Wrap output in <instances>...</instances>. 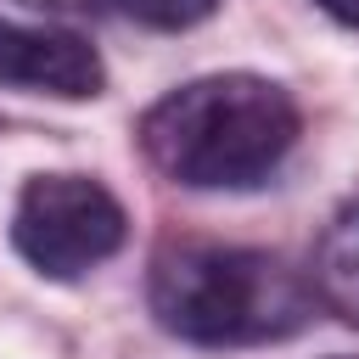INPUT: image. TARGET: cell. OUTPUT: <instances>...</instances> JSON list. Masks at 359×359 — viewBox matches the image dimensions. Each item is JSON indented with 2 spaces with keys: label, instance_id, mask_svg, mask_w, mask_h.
I'll return each instance as SVG.
<instances>
[{
  "label": "cell",
  "instance_id": "6da1fadb",
  "mask_svg": "<svg viewBox=\"0 0 359 359\" xmlns=\"http://www.w3.org/2000/svg\"><path fill=\"white\" fill-rule=\"evenodd\" d=\"M146 303L180 342L252 348L303 331L314 314V286L275 252L180 236L151 252Z\"/></svg>",
  "mask_w": 359,
  "mask_h": 359
},
{
  "label": "cell",
  "instance_id": "7a4b0ae2",
  "mask_svg": "<svg viewBox=\"0 0 359 359\" xmlns=\"http://www.w3.org/2000/svg\"><path fill=\"white\" fill-rule=\"evenodd\" d=\"M297 140V101L258 73H208L140 118L146 157L196 191H241L280 168Z\"/></svg>",
  "mask_w": 359,
  "mask_h": 359
},
{
  "label": "cell",
  "instance_id": "3957f363",
  "mask_svg": "<svg viewBox=\"0 0 359 359\" xmlns=\"http://www.w3.org/2000/svg\"><path fill=\"white\" fill-rule=\"evenodd\" d=\"M129 236L123 202L90 174H34L11 208V247L50 280H79Z\"/></svg>",
  "mask_w": 359,
  "mask_h": 359
},
{
  "label": "cell",
  "instance_id": "277c9868",
  "mask_svg": "<svg viewBox=\"0 0 359 359\" xmlns=\"http://www.w3.org/2000/svg\"><path fill=\"white\" fill-rule=\"evenodd\" d=\"M0 84L56 95V101H90L107 90V67L95 45L67 28H28L0 17Z\"/></svg>",
  "mask_w": 359,
  "mask_h": 359
},
{
  "label": "cell",
  "instance_id": "5b68a950",
  "mask_svg": "<svg viewBox=\"0 0 359 359\" xmlns=\"http://www.w3.org/2000/svg\"><path fill=\"white\" fill-rule=\"evenodd\" d=\"M314 303L337 309L348 325H359V191L337 202L314 241V269H309Z\"/></svg>",
  "mask_w": 359,
  "mask_h": 359
},
{
  "label": "cell",
  "instance_id": "8992f818",
  "mask_svg": "<svg viewBox=\"0 0 359 359\" xmlns=\"http://www.w3.org/2000/svg\"><path fill=\"white\" fill-rule=\"evenodd\" d=\"M118 6L146 28H196L202 17H213L219 0H118Z\"/></svg>",
  "mask_w": 359,
  "mask_h": 359
},
{
  "label": "cell",
  "instance_id": "52a82bcc",
  "mask_svg": "<svg viewBox=\"0 0 359 359\" xmlns=\"http://www.w3.org/2000/svg\"><path fill=\"white\" fill-rule=\"evenodd\" d=\"M22 6H39V11H73V17H101L107 0H22Z\"/></svg>",
  "mask_w": 359,
  "mask_h": 359
},
{
  "label": "cell",
  "instance_id": "ba28073f",
  "mask_svg": "<svg viewBox=\"0 0 359 359\" xmlns=\"http://www.w3.org/2000/svg\"><path fill=\"white\" fill-rule=\"evenodd\" d=\"M337 22H348V28H359V0H320Z\"/></svg>",
  "mask_w": 359,
  "mask_h": 359
},
{
  "label": "cell",
  "instance_id": "9c48e42d",
  "mask_svg": "<svg viewBox=\"0 0 359 359\" xmlns=\"http://www.w3.org/2000/svg\"><path fill=\"white\" fill-rule=\"evenodd\" d=\"M337 359H353V353H337Z\"/></svg>",
  "mask_w": 359,
  "mask_h": 359
}]
</instances>
